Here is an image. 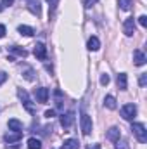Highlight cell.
Returning <instances> with one entry per match:
<instances>
[{"instance_id":"1","label":"cell","mask_w":147,"mask_h":149,"mask_svg":"<svg viewBox=\"0 0 147 149\" xmlns=\"http://www.w3.org/2000/svg\"><path fill=\"white\" fill-rule=\"evenodd\" d=\"M132 134L137 137L139 142H142V144L147 142V130H146V125L144 123H133L132 125Z\"/></svg>"},{"instance_id":"2","label":"cell","mask_w":147,"mask_h":149,"mask_svg":"<svg viewBox=\"0 0 147 149\" xmlns=\"http://www.w3.org/2000/svg\"><path fill=\"white\" fill-rule=\"evenodd\" d=\"M17 95H19V99L23 101V106H24V109H26L28 113H35L37 111V108L33 106V102H31V99H30V95H28L26 90L19 88V90H17Z\"/></svg>"},{"instance_id":"3","label":"cell","mask_w":147,"mask_h":149,"mask_svg":"<svg viewBox=\"0 0 147 149\" xmlns=\"http://www.w3.org/2000/svg\"><path fill=\"white\" fill-rule=\"evenodd\" d=\"M119 113H121V118H123V120L132 121V120L137 116V106H135V104H125Z\"/></svg>"},{"instance_id":"4","label":"cell","mask_w":147,"mask_h":149,"mask_svg":"<svg viewBox=\"0 0 147 149\" xmlns=\"http://www.w3.org/2000/svg\"><path fill=\"white\" fill-rule=\"evenodd\" d=\"M80 125H81V132H83L85 135H90V134H92V118H90L87 113H81Z\"/></svg>"},{"instance_id":"5","label":"cell","mask_w":147,"mask_h":149,"mask_svg":"<svg viewBox=\"0 0 147 149\" xmlns=\"http://www.w3.org/2000/svg\"><path fill=\"white\" fill-rule=\"evenodd\" d=\"M23 139V132H16V130H9L5 135H3V141L7 144H14V142H19Z\"/></svg>"},{"instance_id":"6","label":"cell","mask_w":147,"mask_h":149,"mask_svg":"<svg viewBox=\"0 0 147 149\" xmlns=\"http://www.w3.org/2000/svg\"><path fill=\"white\" fill-rule=\"evenodd\" d=\"M123 33H125L126 37H132V35L135 33V19H133V17L125 19V23H123Z\"/></svg>"},{"instance_id":"7","label":"cell","mask_w":147,"mask_h":149,"mask_svg":"<svg viewBox=\"0 0 147 149\" xmlns=\"http://www.w3.org/2000/svg\"><path fill=\"white\" fill-rule=\"evenodd\" d=\"M35 97L40 104H45L49 101V88L45 87H40V88H35Z\"/></svg>"},{"instance_id":"8","label":"cell","mask_w":147,"mask_h":149,"mask_svg":"<svg viewBox=\"0 0 147 149\" xmlns=\"http://www.w3.org/2000/svg\"><path fill=\"white\" fill-rule=\"evenodd\" d=\"M74 123V113L69 111L66 113V114H62L61 116V125H62V128L64 130H68V128H71V125Z\"/></svg>"},{"instance_id":"9","label":"cell","mask_w":147,"mask_h":149,"mask_svg":"<svg viewBox=\"0 0 147 149\" xmlns=\"http://www.w3.org/2000/svg\"><path fill=\"white\" fill-rule=\"evenodd\" d=\"M33 54L37 56V59L45 61V59H47V47H45L42 42H38L37 45H35V49H33Z\"/></svg>"},{"instance_id":"10","label":"cell","mask_w":147,"mask_h":149,"mask_svg":"<svg viewBox=\"0 0 147 149\" xmlns=\"http://www.w3.org/2000/svg\"><path fill=\"white\" fill-rule=\"evenodd\" d=\"M146 61H147L146 54H144V52H142L140 49L133 50V63H135L137 66H144V64H146Z\"/></svg>"},{"instance_id":"11","label":"cell","mask_w":147,"mask_h":149,"mask_svg":"<svg viewBox=\"0 0 147 149\" xmlns=\"http://www.w3.org/2000/svg\"><path fill=\"white\" fill-rule=\"evenodd\" d=\"M7 50H9L10 54H14V56H19V57H26V56H28V52H26L24 49H21V47H17V45H12V47H7Z\"/></svg>"},{"instance_id":"12","label":"cell","mask_w":147,"mask_h":149,"mask_svg":"<svg viewBox=\"0 0 147 149\" xmlns=\"http://www.w3.org/2000/svg\"><path fill=\"white\" fill-rule=\"evenodd\" d=\"M119 137H121V134H119V128L118 127H112V128L107 130V139H109L111 142H116Z\"/></svg>"},{"instance_id":"13","label":"cell","mask_w":147,"mask_h":149,"mask_svg":"<svg viewBox=\"0 0 147 149\" xmlns=\"http://www.w3.org/2000/svg\"><path fill=\"white\" fill-rule=\"evenodd\" d=\"M26 3H28V9H30L33 14L40 16V2H38V0H26Z\"/></svg>"},{"instance_id":"14","label":"cell","mask_w":147,"mask_h":149,"mask_svg":"<svg viewBox=\"0 0 147 149\" xmlns=\"http://www.w3.org/2000/svg\"><path fill=\"white\" fill-rule=\"evenodd\" d=\"M116 81H118V87H119L121 90H126V87H128V78H126V73H119Z\"/></svg>"},{"instance_id":"15","label":"cell","mask_w":147,"mask_h":149,"mask_svg":"<svg viewBox=\"0 0 147 149\" xmlns=\"http://www.w3.org/2000/svg\"><path fill=\"white\" fill-rule=\"evenodd\" d=\"M17 31H19L21 35H24V37H31V35H35V30H33L31 26H26V24H21V26L17 28Z\"/></svg>"},{"instance_id":"16","label":"cell","mask_w":147,"mask_h":149,"mask_svg":"<svg viewBox=\"0 0 147 149\" xmlns=\"http://www.w3.org/2000/svg\"><path fill=\"white\" fill-rule=\"evenodd\" d=\"M9 128L10 130H16V132H23V123L19 120L12 118V120H9Z\"/></svg>"},{"instance_id":"17","label":"cell","mask_w":147,"mask_h":149,"mask_svg":"<svg viewBox=\"0 0 147 149\" xmlns=\"http://www.w3.org/2000/svg\"><path fill=\"white\" fill-rule=\"evenodd\" d=\"M101 47V42L97 37H90L88 38V50H99Z\"/></svg>"},{"instance_id":"18","label":"cell","mask_w":147,"mask_h":149,"mask_svg":"<svg viewBox=\"0 0 147 149\" xmlns=\"http://www.w3.org/2000/svg\"><path fill=\"white\" fill-rule=\"evenodd\" d=\"M61 149H78V141L68 139V141H64V144L61 146Z\"/></svg>"},{"instance_id":"19","label":"cell","mask_w":147,"mask_h":149,"mask_svg":"<svg viewBox=\"0 0 147 149\" xmlns=\"http://www.w3.org/2000/svg\"><path fill=\"white\" fill-rule=\"evenodd\" d=\"M28 149H42V142H40V139H35V137L28 139Z\"/></svg>"},{"instance_id":"20","label":"cell","mask_w":147,"mask_h":149,"mask_svg":"<svg viewBox=\"0 0 147 149\" xmlns=\"http://www.w3.org/2000/svg\"><path fill=\"white\" fill-rule=\"evenodd\" d=\"M104 104H106L107 109H116V106H118V104H116V99H114L112 95H107V97L104 99Z\"/></svg>"},{"instance_id":"21","label":"cell","mask_w":147,"mask_h":149,"mask_svg":"<svg viewBox=\"0 0 147 149\" xmlns=\"http://www.w3.org/2000/svg\"><path fill=\"white\" fill-rule=\"evenodd\" d=\"M118 3H119V7L123 10H130L132 5H133V0H118Z\"/></svg>"},{"instance_id":"22","label":"cell","mask_w":147,"mask_h":149,"mask_svg":"<svg viewBox=\"0 0 147 149\" xmlns=\"http://www.w3.org/2000/svg\"><path fill=\"white\" fill-rule=\"evenodd\" d=\"M114 144H116V146H114L116 149H130V146L126 144V141H119V139H118Z\"/></svg>"},{"instance_id":"23","label":"cell","mask_w":147,"mask_h":149,"mask_svg":"<svg viewBox=\"0 0 147 149\" xmlns=\"http://www.w3.org/2000/svg\"><path fill=\"white\" fill-rule=\"evenodd\" d=\"M139 83H140V87H146V83H147V73H142V74H140V80H139Z\"/></svg>"},{"instance_id":"24","label":"cell","mask_w":147,"mask_h":149,"mask_svg":"<svg viewBox=\"0 0 147 149\" xmlns=\"http://www.w3.org/2000/svg\"><path fill=\"white\" fill-rule=\"evenodd\" d=\"M97 3V0H83V5L87 7V9H90L92 5H95Z\"/></svg>"},{"instance_id":"25","label":"cell","mask_w":147,"mask_h":149,"mask_svg":"<svg viewBox=\"0 0 147 149\" xmlns=\"http://www.w3.org/2000/svg\"><path fill=\"white\" fill-rule=\"evenodd\" d=\"M139 23H140L142 28H146L147 26V16H140V17H139Z\"/></svg>"},{"instance_id":"26","label":"cell","mask_w":147,"mask_h":149,"mask_svg":"<svg viewBox=\"0 0 147 149\" xmlns=\"http://www.w3.org/2000/svg\"><path fill=\"white\" fill-rule=\"evenodd\" d=\"M101 83H102V85H107V83H109V74H102V76H101Z\"/></svg>"},{"instance_id":"27","label":"cell","mask_w":147,"mask_h":149,"mask_svg":"<svg viewBox=\"0 0 147 149\" xmlns=\"http://www.w3.org/2000/svg\"><path fill=\"white\" fill-rule=\"evenodd\" d=\"M24 78H26V80H33V70H30V68H28V70H26V73H24Z\"/></svg>"},{"instance_id":"28","label":"cell","mask_w":147,"mask_h":149,"mask_svg":"<svg viewBox=\"0 0 147 149\" xmlns=\"http://www.w3.org/2000/svg\"><path fill=\"white\" fill-rule=\"evenodd\" d=\"M45 116H47V118H54V116H55V111H54V109H49V111H45Z\"/></svg>"},{"instance_id":"29","label":"cell","mask_w":147,"mask_h":149,"mask_svg":"<svg viewBox=\"0 0 147 149\" xmlns=\"http://www.w3.org/2000/svg\"><path fill=\"white\" fill-rule=\"evenodd\" d=\"M12 3H14V0H2V5L3 7H10Z\"/></svg>"},{"instance_id":"30","label":"cell","mask_w":147,"mask_h":149,"mask_svg":"<svg viewBox=\"0 0 147 149\" xmlns=\"http://www.w3.org/2000/svg\"><path fill=\"white\" fill-rule=\"evenodd\" d=\"M5 80H7V73H3V71H0V85H2V83H3Z\"/></svg>"},{"instance_id":"31","label":"cell","mask_w":147,"mask_h":149,"mask_svg":"<svg viewBox=\"0 0 147 149\" xmlns=\"http://www.w3.org/2000/svg\"><path fill=\"white\" fill-rule=\"evenodd\" d=\"M5 37V26L3 24H0V38Z\"/></svg>"},{"instance_id":"32","label":"cell","mask_w":147,"mask_h":149,"mask_svg":"<svg viewBox=\"0 0 147 149\" xmlns=\"http://www.w3.org/2000/svg\"><path fill=\"white\" fill-rule=\"evenodd\" d=\"M87 149H101V148H99V144H95L94 148H92V146H88V148H87Z\"/></svg>"},{"instance_id":"33","label":"cell","mask_w":147,"mask_h":149,"mask_svg":"<svg viewBox=\"0 0 147 149\" xmlns=\"http://www.w3.org/2000/svg\"><path fill=\"white\" fill-rule=\"evenodd\" d=\"M47 2H49V3H55V0H47Z\"/></svg>"},{"instance_id":"34","label":"cell","mask_w":147,"mask_h":149,"mask_svg":"<svg viewBox=\"0 0 147 149\" xmlns=\"http://www.w3.org/2000/svg\"><path fill=\"white\" fill-rule=\"evenodd\" d=\"M2 9H3V5H2V3H0V12H2Z\"/></svg>"}]
</instances>
